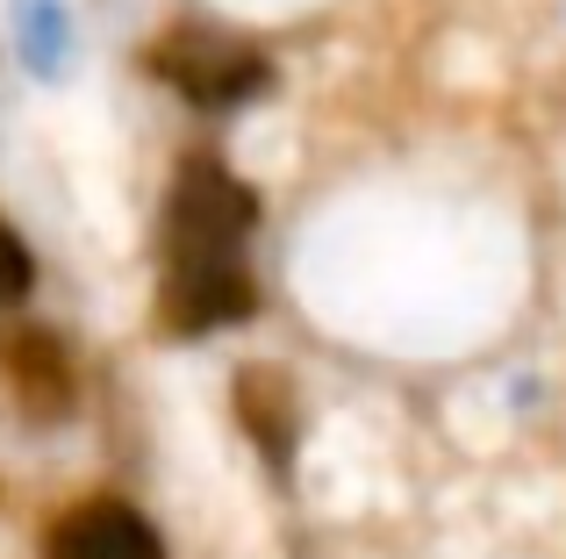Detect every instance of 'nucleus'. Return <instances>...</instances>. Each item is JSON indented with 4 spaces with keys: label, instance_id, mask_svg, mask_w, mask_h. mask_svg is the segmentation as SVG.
Returning <instances> with one entry per match:
<instances>
[{
    "label": "nucleus",
    "instance_id": "1",
    "mask_svg": "<svg viewBox=\"0 0 566 559\" xmlns=\"http://www.w3.org/2000/svg\"><path fill=\"white\" fill-rule=\"evenodd\" d=\"M259 223V201L222 158L193 151L172 172L166 201V280L187 273H244V238Z\"/></svg>",
    "mask_w": 566,
    "mask_h": 559
},
{
    "label": "nucleus",
    "instance_id": "2",
    "mask_svg": "<svg viewBox=\"0 0 566 559\" xmlns=\"http://www.w3.org/2000/svg\"><path fill=\"white\" fill-rule=\"evenodd\" d=\"M151 72L172 94H187L193 108H237V101H251L273 80L259 43L222 36V29H166V36L151 43Z\"/></svg>",
    "mask_w": 566,
    "mask_h": 559
},
{
    "label": "nucleus",
    "instance_id": "3",
    "mask_svg": "<svg viewBox=\"0 0 566 559\" xmlns=\"http://www.w3.org/2000/svg\"><path fill=\"white\" fill-rule=\"evenodd\" d=\"M43 559H166V546H158V531L129 503L94 495V503H72L43 531Z\"/></svg>",
    "mask_w": 566,
    "mask_h": 559
},
{
    "label": "nucleus",
    "instance_id": "4",
    "mask_svg": "<svg viewBox=\"0 0 566 559\" xmlns=\"http://www.w3.org/2000/svg\"><path fill=\"white\" fill-rule=\"evenodd\" d=\"M0 366H8V388H14V402H22L29 416H65L72 409V366H65V345H57L51 330L8 337Z\"/></svg>",
    "mask_w": 566,
    "mask_h": 559
},
{
    "label": "nucleus",
    "instance_id": "5",
    "mask_svg": "<svg viewBox=\"0 0 566 559\" xmlns=\"http://www.w3.org/2000/svg\"><path fill=\"white\" fill-rule=\"evenodd\" d=\"M237 409H244L251 437H259V445H265V460H273V466H287V452H294V416H287V388H280L273 373H244V380H237Z\"/></svg>",
    "mask_w": 566,
    "mask_h": 559
},
{
    "label": "nucleus",
    "instance_id": "6",
    "mask_svg": "<svg viewBox=\"0 0 566 559\" xmlns=\"http://www.w3.org/2000/svg\"><path fill=\"white\" fill-rule=\"evenodd\" d=\"M29 280H36V266H29V244L14 238L8 223H0V308H8V302H22V294H29Z\"/></svg>",
    "mask_w": 566,
    "mask_h": 559
}]
</instances>
